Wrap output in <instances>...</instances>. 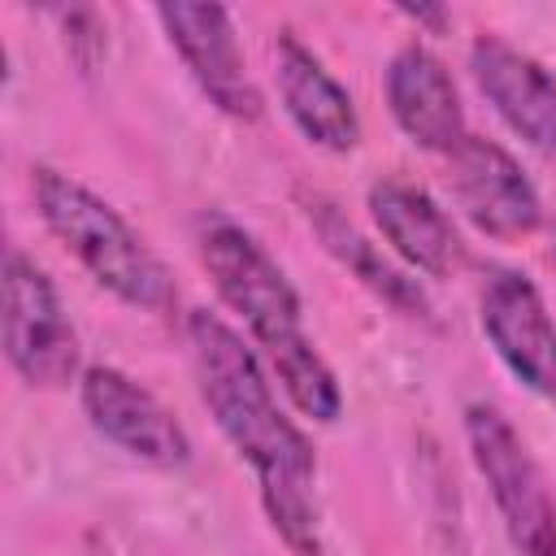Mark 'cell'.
Here are the masks:
<instances>
[{
  "instance_id": "obj_1",
  "label": "cell",
  "mask_w": 556,
  "mask_h": 556,
  "mask_svg": "<svg viewBox=\"0 0 556 556\" xmlns=\"http://www.w3.org/2000/svg\"><path fill=\"white\" fill-rule=\"evenodd\" d=\"M187 339L195 356L200 400L208 404L230 447L252 465L269 526L295 556H321L317 508H313V478H317L313 443L278 408L256 352L243 343L239 330H230L208 308H195L187 317Z\"/></svg>"
},
{
  "instance_id": "obj_2",
  "label": "cell",
  "mask_w": 556,
  "mask_h": 556,
  "mask_svg": "<svg viewBox=\"0 0 556 556\" xmlns=\"http://www.w3.org/2000/svg\"><path fill=\"white\" fill-rule=\"evenodd\" d=\"M30 191L43 226L65 243V252L78 256V265L104 291L148 313H165L174 304V282L165 265L152 256V248L126 226V217L109 200H100L91 187L48 165L35 169Z\"/></svg>"
},
{
  "instance_id": "obj_3",
  "label": "cell",
  "mask_w": 556,
  "mask_h": 556,
  "mask_svg": "<svg viewBox=\"0 0 556 556\" xmlns=\"http://www.w3.org/2000/svg\"><path fill=\"white\" fill-rule=\"evenodd\" d=\"M195 248H200V265L208 269L217 295L243 317L256 348L269 352L278 343L304 334L300 295L287 282V274L278 269V261L256 243V235H248L230 217L208 213L195 226Z\"/></svg>"
},
{
  "instance_id": "obj_4",
  "label": "cell",
  "mask_w": 556,
  "mask_h": 556,
  "mask_svg": "<svg viewBox=\"0 0 556 556\" xmlns=\"http://www.w3.org/2000/svg\"><path fill=\"white\" fill-rule=\"evenodd\" d=\"M465 439L517 556H556V500L504 413L491 404H469Z\"/></svg>"
},
{
  "instance_id": "obj_5",
  "label": "cell",
  "mask_w": 556,
  "mask_h": 556,
  "mask_svg": "<svg viewBox=\"0 0 556 556\" xmlns=\"http://www.w3.org/2000/svg\"><path fill=\"white\" fill-rule=\"evenodd\" d=\"M0 321H4V356L26 387H65L78 374V334L61 308L52 278L26 256H4L0 282Z\"/></svg>"
},
{
  "instance_id": "obj_6",
  "label": "cell",
  "mask_w": 556,
  "mask_h": 556,
  "mask_svg": "<svg viewBox=\"0 0 556 556\" xmlns=\"http://www.w3.org/2000/svg\"><path fill=\"white\" fill-rule=\"evenodd\" d=\"M78 400H83L87 421L126 456L143 465H161V469L191 460V439L178 426V417L130 374L113 365H91L83 374Z\"/></svg>"
},
{
  "instance_id": "obj_7",
  "label": "cell",
  "mask_w": 556,
  "mask_h": 556,
  "mask_svg": "<svg viewBox=\"0 0 556 556\" xmlns=\"http://www.w3.org/2000/svg\"><path fill=\"white\" fill-rule=\"evenodd\" d=\"M156 22L165 26V39L200 83V91L230 117L256 122L261 117V91L248 78L235 22L222 4H156Z\"/></svg>"
},
{
  "instance_id": "obj_8",
  "label": "cell",
  "mask_w": 556,
  "mask_h": 556,
  "mask_svg": "<svg viewBox=\"0 0 556 556\" xmlns=\"http://www.w3.org/2000/svg\"><path fill=\"white\" fill-rule=\"evenodd\" d=\"M482 330L517 382L556 408V326L526 274L495 269L478 300Z\"/></svg>"
},
{
  "instance_id": "obj_9",
  "label": "cell",
  "mask_w": 556,
  "mask_h": 556,
  "mask_svg": "<svg viewBox=\"0 0 556 556\" xmlns=\"http://www.w3.org/2000/svg\"><path fill=\"white\" fill-rule=\"evenodd\" d=\"M452 195L482 235L504 239V243L534 235L543 222V204H539L534 182L491 139L469 135L452 152Z\"/></svg>"
},
{
  "instance_id": "obj_10",
  "label": "cell",
  "mask_w": 556,
  "mask_h": 556,
  "mask_svg": "<svg viewBox=\"0 0 556 556\" xmlns=\"http://www.w3.org/2000/svg\"><path fill=\"white\" fill-rule=\"evenodd\" d=\"M469 70L478 91L495 113L539 152L556 156V78L521 48L500 35H478L469 48Z\"/></svg>"
},
{
  "instance_id": "obj_11",
  "label": "cell",
  "mask_w": 556,
  "mask_h": 556,
  "mask_svg": "<svg viewBox=\"0 0 556 556\" xmlns=\"http://www.w3.org/2000/svg\"><path fill=\"white\" fill-rule=\"evenodd\" d=\"M387 104H391L395 126L426 152L452 156L469 139L460 91H456L447 65L421 43H404L391 56V65H387Z\"/></svg>"
},
{
  "instance_id": "obj_12",
  "label": "cell",
  "mask_w": 556,
  "mask_h": 556,
  "mask_svg": "<svg viewBox=\"0 0 556 556\" xmlns=\"http://www.w3.org/2000/svg\"><path fill=\"white\" fill-rule=\"evenodd\" d=\"M365 204H369V217L382 230V239L413 269H421L430 278H452L465 265V243L430 191H421L404 178H378L369 187Z\"/></svg>"
},
{
  "instance_id": "obj_13",
  "label": "cell",
  "mask_w": 556,
  "mask_h": 556,
  "mask_svg": "<svg viewBox=\"0 0 556 556\" xmlns=\"http://www.w3.org/2000/svg\"><path fill=\"white\" fill-rule=\"evenodd\" d=\"M274 61H278L282 104H287L291 122L300 126V135L326 152H352L361 143V117H356L348 87L291 30L278 35Z\"/></svg>"
},
{
  "instance_id": "obj_14",
  "label": "cell",
  "mask_w": 556,
  "mask_h": 556,
  "mask_svg": "<svg viewBox=\"0 0 556 556\" xmlns=\"http://www.w3.org/2000/svg\"><path fill=\"white\" fill-rule=\"evenodd\" d=\"M304 213H308L313 230L321 235L326 252H330L343 269H352L374 295H382L387 304H395L404 317H426V321H430V300H426V291L417 287V278H408L404 269H395L330 200L308 195V200H304Z\"/></svg>"
},
{
  "instance_id": "obj_15",
  "label": "cell",
  "mask_w": 556,
  "mask_h": 556,
  "mask_svg": "<svg viewBox=\"0 0 556 556\" xmlns=\"http://www.w3.org/2000/svg\"><path fill=\"white\" fill-rule=\"evenodd\" d=\"M265 356H269V365H274V374H278L287 400H291L304 417H313V421H334V417H339V408H343L339 382H334L330 365L321 361V352L308 343V334L269 348Z\"/></svg>"
},
{
  "instance_id": "obj_16",
  "label": "cell",
  "mask_w": 556,
  "mask_h": 556,
  "mask_svg": "<svg viewBox=\"0 0 556 556\" xmlns=\"http://www.w3.org/2000/svg\"><path fill=\"white\" fill-rule=\"evenodd\" d=\"M400 13L413 17V22H426V26H443V22H447V13H443L439 4H417V9H413V4H400Z\"/></svg>"
}]
</instances>
